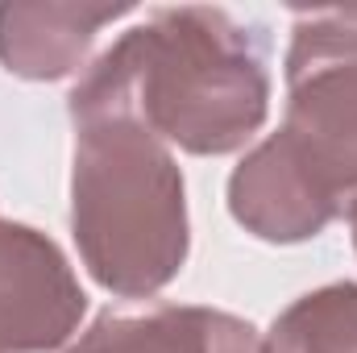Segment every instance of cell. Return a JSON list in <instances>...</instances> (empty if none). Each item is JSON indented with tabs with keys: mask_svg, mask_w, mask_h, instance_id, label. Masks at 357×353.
Segmentation results:
<instances>
[{
	"mask_svg": "<svg viewBox=\"0 0 357 353\" xmlns=\"http://www.w3.org/2000/svg\"><path fill=\"white\" fill-rule=\"evenodd\" d=\"M67 108L133 117L199 158L237 154L270 117V38L212 4L154 8L84 67Z\"/></svg>",
	"mask_w": 357,
	"mask_h": 353,
	"instance_id": "cell-1",
	"label": "cell"
},
{
	"mask_svg": "<svg viewBox=\"0 0 357 353\" xmlns=\"http://www.w3.org/2000/svg\"><path fill=\"white\" fill-rule=\"evenodd\" d=\"M71 233L88 274L121 299L171 287L191 250L187 187L171 146L133 117H79Z\"/></svg>",
	"mask_w": 357,
	"mask_h": 353,
	"instance_id": "cell-2",
	"label": "cell"
},
{
	"mask_svg": "<svg viewBox=\"0 0 357 353\" xmlns=\"http://www.w3.org/2000/svg\"><path fill=\"white\" fill-rule=\"evenodd\" d=\"M229 212L270 246L312 241L333 220L357 225V121L287 112L229 175Z\"/></svg>",
	"mask_w": 357,
	"mask_h": 353,
	"instance_id": "cell-3",
	"label": "cell"
},
{
	"mask_svg": "<svg viewBox=\"0 0 357 353\" xmlns=\"http://www.w3.org/2000/svg\"><path fill=\"white\" fill-rule=\"evenodd\" d=\"M84 316L88 295L67 254L42 229L0 216V353L63 350Z\"/></svg>",
	"mask_w": 357,
	"mask_h": 353,
	"instance_id": "cell-4",
	"label": "cell"
},
{
	"mask_svg": "<svg viewBox=\"0 0 357 353\" xmlns=\"http://www.w3.org/2000/svg\"><path fill=\"white\" fill-rule=\"evenodd\" d=\"M67 353H262L250 320L199 303L104 308Z\"/></svg>",
	"mask_w": 357,
	"mask_h": 353,
	"instance_id": "cell-5",
	"label": "cell"
},
{
	"mask_svg": "<svg viewBox=\"0 0 357 353\" xmlns=\"http://www.w3.org/2000/svg\"><path fill=\"white\" fill-rule=\"evenodd\" d=\"M133 13L129 4H71V0H8L0 4V67L29 84L84 75L96 33Z\"/></svg>",
	"mask_w": 357,
	"mask_h": 353,
	"instance_id": "cell-6",
	"label": "cell"
},
{
	"mask_svg": "<svg viewBox=\"0 0 357 353\" xmlns=\"http://www.w3.org/2000/svg\"><path fill=\"white\" fill-rule=\"evenodd\" d=\"M287 112L357 121V8L295 17L287 50Z\"/></svg>",
	"mask_w": 357,
	"mask_h": 353,
	"instance_id": "cell-7",
	"label": "cell"
},
{
	"mask_svg": "<svg viewBox=\"0 0 357 353\" xmlns=\"http://www.w3.org/2000/svg\"><path fill=\"white\" fill-rule=\"evenodd\" d=\"M262 353H357V283H328L274 316Z\"/></svg>",
	"mask_w": 357,
	"mask_h": 353,
	"instance_id": "cell-8",
	"label": "cell"
},
{
	"mask_svg": "<svg viewBox=\"0 0 357 353\" xmlns=\"http://www.w3.org/2000/svg\"><path fill=\"white\" fill-rule=\"evenodd\" d=\"M17 353H63V350H17Z\"/></svg>",
	"mask_w": 357,
	"mask_h": 353,
	"instance_id": "cell-9",
	"label": "cell"
},
{
	"mask_svg": "<svg viewBox=\"0 0 357 353\" xmlns=\"http://www.w3.org/2000/svg\"><path fill=\"white\" fill-rule=\"evenodd\" d=\"M354 250H357V225H354Z\"/></svg>",
	"mask_w": 357,
	"mask_h": 353,
	"instance_id": "cell-10",
	"label": "cell"
}]
</instances>
